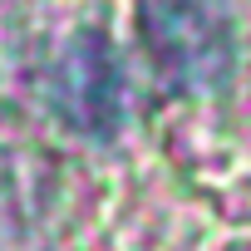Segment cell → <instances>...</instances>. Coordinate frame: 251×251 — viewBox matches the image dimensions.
Returning a JSON list of instances; mask_svg holds the SVG:
<instances>
[{
  "instance_id": "2",
  "label": "cell",
  "mask_w": 251,
  "mask_h": 251,
  "mask_svg": "<svg viewBox=\"0 0 251 251\" xmlns=\"http://www.w3.org/2000/svg\"><path fill=\"white\" fill-rule=\"evenodd\" d=\"M50 94H54L59 113L74 128H84L94 138H108L123 118V69L113 59V45L99 30H84L64 50Z\"/></svg>"
},
{
  "instance_id": "1",
  "label": "cell",
  "mask_w": 251,
  "mask_h": 251,
  "mask_svg": "<svg viewBox=\"0 0 251 251\" xmlns=\"http://www.w3.org/2000/svg\"><path fill=\"white\" fill-rule=\"evenodd\" d=\"M143 45L177 94H222L236 64V30L222 0H143Z\"/></svg>"
}]
</instances>
